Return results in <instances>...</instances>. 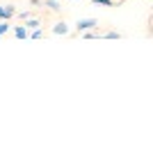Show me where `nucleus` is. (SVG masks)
I'll return each instance as SVG.
<instances>
[{"mask_svg":"<svg viewBox=\"0 0 153 153\" xmlns=\"http://www.w3.org/2000/svg\"><path fill=\"white\" fill-rule=\"evenodd\" d=\"M94 27H98V21H96V19H80L76 23L78 32H87V30H94Z\"/></svg>","mask_w":153,"mask_h":153,"instance_id":"obj_1","label":"nucleus"},{"mask_svg":"<svg viewBox=\"0 0 153 153\" xmlns=\"http://www.w3.org/2000/svg\"><path fill=\"white\" fill-rule=\"evenodd\" d=\"M16 16V7L14 5H0V21H9Z\"/></svg>","mask_w":153,"mask_h":153,"instance_id":"obj_2","label":"nucleus"},{"mask_svg":"<svg viewBox=\"0 0 153 153\" xmlns=\"http://www.w3.org/2000/svg\"><path fill=\"white\" fill-rule=\"evenodd\" d=\"M41 7H48L51 12H62V2L59 0H41Z\"/></svg>","mask_w":153,"mask_h":153,"instance_id":"obj_3","label":"nucleus"},{"mask_svg":"<svg viewBox=\"0 0 153 153\" xmlns=\"http://www.w3.org/2000/svg\"><path fill=\"white\" fill-rule=\"evenodd\" d=\"M14 37H16V39H27V37H30V30H27L25 25H16V27H14Z\"/></svg>","mask_w":153,"mask_h":153,"instance_id":"obj_4","label":"nucleus"},{"mask_svg":"<svg viewBox=\"0 0 153 153\" xmlns=\"http://www.w3.org/2000/svg\"><path fill=\"white\" fill-rule=\"evenodd\" d=\"M53 32H55V34H69V25H66L64 21H59V23L53 25Z\"/></svg>","mask_w":153,"mask_h":153,"instance_id":"obj_5","label":"nucleus"},{"mask_svg":"<svg viewBox=\"0 0 153 153\" xmlns=\"http://www.w3.org/2000/svg\"><path fill=\"white\" fill-rule=\"evenodd\" d=\"M23 25H25L27 30H34V27H41V21H39V19H32V16H30V19L23 21Z\"/></svg>","mask_w":153,"mask_h":153,"instance_id":"obj_6","label":"nucleus"},{"mask_svg":"<svg viewBox=\"0 0 153 153\" xmlns=\"http://www.w3.org/2000/svg\"><path fill=\"white\" fill-rule=\"evenodd\" d=\"M101 37H105V39H121V34L114 32V30H108V32H101Z\"/></svg>","mask_w":153,"mask_h":153,"instance_id":"obj_7","label":"nucleus"},{"mask_svg":"<svg viewBox=\"0 0 153 153\" xmlns=\"http://www.w3.org/2000/svg\"><path fill=\"white\" fill-rule=\"evenodd\" d=\"M9 30H12V25H9V21H0V37H2V34H7Z\"/></svg>","mask_w":153,"mask_h":153,"instance_id":"obj_8","label":"nucleus"},{"mask_svg":"<svg viewBox=\"0 0 153 153\" xmlns=\"http://www.w3.org/2000/svg\"><path fill=\"white\" fill-rule=\"evenodd\" d=\"M41 37H44L41 27H34V30H30V37H27V39H41Z\"/></svg>","mask_w":153,"mask_h":153,"instance_id":"obj_9","label":"nucleus"},{"mask_svg":"<svg viewBox=\"0 0 153 153\" xmlns=\"http://www.w3.org/2000/svg\"><path fill=\"white\" fill-rule=\"evenodd\" d=\"M91 2H96V5H103V7H112V5H114L112 0H91Z\"/></svg>","mask_w":153,"mask_h":153,"instance_id":"obj_10","label":"nucleus"},{"mask_svg":"<svg viewBox=\"0 0 153 153\" xmlns=\"http://www.w3.org/2000/svg\"><path fill=\"white\" fill-rule=\"evenodd\" d=\"M16 16H19L21 21H25V19H30V16H32V12H16Z\"/></svg>","mask_w":153,"mask_h":153,"instance_id":"obj_11","label":"nucleus"},{"mask_svg":"<svg viewBox=\"0 0 153 153\" xmlns=\"http://www.w3.org/2000/svg\"><path fill=\"white\" fill-rule=\"evenodd\" d=\"M30 5L32 7H41V0H30Z\"/></svg>","mask_w":153,"mask_h":153,"instance_id":"obj_12","label":"nucleus"}]
</instances>
